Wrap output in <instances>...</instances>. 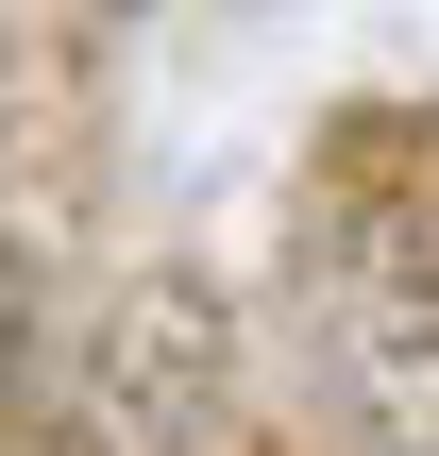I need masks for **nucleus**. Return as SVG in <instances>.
Wrapping results in <instances>:
<instances>
[{
    "label": "nucleus",
    "instance_id": "2",
    "mask_svg": "<svg viewBox=\"0 0 439 456\" xmlns=\"http://www.w3.org/2000/svg\"><path fill=\"white\" fill-rule=\"evenodd\" d=\"M152 389H169V406H203V389H220V322H203V288H135V305H118L102 423H118V440H152Z\"/></svg>",
    "mask_w": 439,
    "mask_h": 456
},
{
    "label": "nucleus",
    "instance_id": "1",
    "mask_svg": "<svg viewBox=\"0 0 439 456\" xmlns=\"http://www.w3.org/2000/svg\"><path fill=\"white\" fill-rule=\"evenodd\" d=\"M338 372H355V406H372L389 440L439 456V254H389V271L338 305Z\"/></svg>",
    "mask_w": 439,
    "mask_h": 456
},
{
    "label": "nucleus",
    "instance_id": "3",
    "mask_svg": "<svg viewBox=\"0 0 439 456\" xmlns=\"http://www.w3.org/2000/svg\"><path fill=\"white\" fill-rule=\"evenodd\" d=\"M17 372H34V288L0 271V406H17Z\"/></svg>",
    "mask_w": 439,
    "mask_h": 456
}]
</instances>
